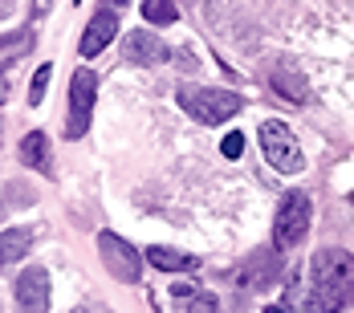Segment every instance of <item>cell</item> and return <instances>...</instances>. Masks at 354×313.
<instances>
[{"instance_id":"1","label":"cell","mask_w":354,"mask_h":313,"mask_svg":"<svg viewBox=\"0 0 354 313\" xmlns=\"http://www.w3.org/2000/svg\"><path fill=\"white\" fill-rule=\"evenodd\" d=\"M346 301H354V256L346 248H322L310 265V313H338Z\"/></svg>"},{"instance_id":"2","label":"cell","mask_w":354,"mask_h":313,"mask_svg":"<svg viewBox=\"0 0 354 313\" xmlns=\"http://www.w3.org/2000/svg\"><path fill=\"white\" fill-rule=\"evenodd\" d=\"M179 102H183V110L196 122H228L232 114H241L245 98L236 90H216V86H208V90H179Z\"/></svg>"},{"instance_id":"3","label":"cell","mask_w":354,"mask_h":313,"mask_svg":"<svg viewBox=\"0 0 354 313\" xmlns=\"http://www.w3.org/2000/svg\"><path fill=\"white\" fill-rule=\"evenodd\" d=\"M310 220H314V204L301 187L285 191V200L277 204V224H273V236H277V248H293V244L306 240L310 232Z\"/></svg>"},{"instance_id":"4","label":"cell","mask_w":354,"mask_h":313,"mask_svg":"<svg viewBox=\"0 0 354 313\" xmlns=\"http://www.w3.org/2000/svg\"><path fill=\"white\" fill-rule=\"evenodd\" d=\"M261 151H265V159L285 175H293V171L306 167V155H301V146H297L293 131H289L285 122H261Z\"/></svg>"},{"instance_id":"5","label":"cell","mask_w":354,"mask_h":313,"mask_svg":"<svg viewBox=\"0 0 354 313\" xmlns=\"http://www.w3.org/2000/svg\"><path fill=\"white\" fill-rule=\"evenodd\" d=\"M98 256H102L110 277L122 281V285H135L142 277V256L135 252V244H127L122 236H114V232H102L98 236Z\"/></svg>"},{"instance_id":"6","label":"cell","mask_w":354,"mask_h":313,"mask_svg":"<svg viewBox=\"0 0 354 313\" xmlns=\"http://www.w3.org/2000/svg\"><path fill=\"white\" fill-rule=\"evenodd\" d=\"M94 94H98L94 70H73V77H70V122H66V135H70V139H82V135L90 131Z\"/></svg>"},{"instance_id":"7","label":"cell","mask_w":354,"mask_h":313,"mask_svg":"<svg viewBox=\"0 0 354 313\" xmlns=\"http://www.w3.org/2000/svg\"><path fill=\"white\" fill-rule=\"evenodd\" d=\"M17 310L21 313H49V273L45 269H25L12 285Z\"/></svg>"},{"instance_id":"8","label":"cell","mask_w":354,"mask_h":313,"mask_svg":"<svg viewBox=\"0 0 354 313\" xmlns=\"http://www.w3.org/2000/svg\"><path fill=\"white\" fill-rule=\"evenodd\" d=\"M114 33H118V17L110 8L94 12L90 25H86V33H82V57H98L110 41H114Z\"/></svg>"},{"instance_id":"9","label":"cell","mask_w":354,"mask_h":313,"mask_svg":"<svg viewBox=\"0 0 354 313\" xmlns=\"http://www.w3.org/2000/svg\"><path fill=\"white\" fill-rule=\"evenodd\" d=\"M122 45H127V57H131V61H139V66H159V61H167V45H163L155 33H147V29L127 33Z\"/></svg>"},{"instance_id":"10","label":"cell","mask_w":354,"mask_h":313,"mask_svg":"<svg viewBox=\"0 0 354 313\" xmlns=\"http://www.w3.org/2000/svg\"><path fill=\"white\" fill-rule=\"evenodd\" d=\"M273 277H277V252H257L245 269H241L236 281L245 289H265V285H273Z\"/></svg>"},{"instance_id":"11","label":"cell","mask_w":354,"mask_h":313,"mask_svg":"<svg viewBox=\"0 0 354 313\" xmlns=\"http://www.w3.org/2000/svg\"><path fill=\"white\" fill-rule=\"evenodd\" d=\"M21 163L25 167H33V171H41V175H49L53 171V159H49V139L41 135V131H29L25 139H21Z\"/></svg>"},{"instance_id":"12","label":"cell","mask_w":354,"mask_h":313,"mask_svg":"<svg viewBox=\"0 0 354 313\" xmlns=\"http://www.w3.org/2000/svg\"><path fill=\"white\" fill-rule=\"evenodd\" d=\"M147 260L155 269H163V273H187V269H196V256L176 252V248H147Z\"/></svg>"},{"instance_id":"13","label":"cell","mask_w":354,"mask_h":313,"mask_svg":"<svg viewBox=\"0 0 354 313\" xmlns=\"http://www.w3.org/2000/svg\"><path fill=\"white\" fill-rule=\"evenodd\" d=\"M273 90H277V94H285L289 102H306V94H310V90H306V82H301L297 73H289V70L273 73Z\"/></svg>"},{"instance_id":"14","label":"cell","mask_w":354,"mask_h":313,"mask_svg":"<svg viewBox=\"0 0 354 313\" xmlns=\"http://www.w3.org/2000/svg\"><path fill=\"white\" fill-rule=\"evenodd\" d=\"M25 252H29V232H25V228H8V232H4V248H0L4 265H12V260L25 256Z\"/></svg>"},{"instance_id":"15","label":"cell","mask_w":354,"mask_h":313,"mask_svg":"<svg viewBox=\"0 0 354 313\" xmlns=\"http://www.w3.org/2000/svg\"><path fill=\"white\" fill-rule=\"evenodd\" d=\"M142 17H147V25H171L179 12L171 0H142Z\"/></svg>"},{"instance_id":"16","label":"cell","mask_w":354,"mask_h":313,"mask_svg":"<svg viewBox=\"0 0 354 313\" xmlns=\"http://www.w3.org/2000/svg\"><path fill=\"white\" fill-rule=\"evenodd\" d=\"M179 310L183 313H216V297L212 293H192V297L179 301Z\"/></svg>"},{"instance_id":"17","label":"cell","mask_w":354,"mask_h":313,"mask_svg":"<svg viewBox=\"0 0 354 313\" xmlns=\"http://www.w3.org/2000/svg\"><path fill=\"white\" fill-rule=\"evenodd\" d=\"M49 77H53V66H41V70L33 73V86H29V102L41 106V98H45V86H49Z\"/></svg>"},{"instance_id":"18","label":"cell","mask_w":354,"mask_h":313,"mask_svg":"<svg viewBox=\"0 0 354 313\" xmlns=\"http://www.w3.org/2000/svg\"><path fill=\"white\" fill-rule=\"evenodd\" d=\"M29 45H33V33H29V29H25V33H17V37L8 33V37H4V57H12V53L21 57V53H25Z\"/></svg>"},{"instance_id":"19","label":"cell","mask_w":354,"mask_h":313,"mask_svg":"<svg viewBox=\"0 0 354 313\" xmlns=\"http://www.w3.org/2000/svg\"><path fill=\"white\" fill-rule=\"evenodd\" d=\"M220 151H224L228 159H241V155H245V135H236V131H232L228 139L220 142Z\"/></svg>"},{"instance_id":"20","label":"cell","mask_w":354,"mask_h":313,"mask_svg":"<svg viewBox=\"0 0 354 313\" xmlns=\"http://www.w3.org/2000/svg\"><path fill=\"white\" fill-rule=\"evenodd\" d=\"M49 4H53V0H37V4H33V12H45Z\"/></svg>"},{"instance_id":"21","label":"cell","mask_w":354,"mask_h":313,"mask_svg":"<svg viewBox=\"0 0 354 313\" xmlns=\"http://www.w3.org/2000/svg\"><path fill=\"white\" fill-rule=\"evenodd\" d=\"M265 313H289V310H277V305H273V310H265Z\"/></svg>"},{"instance_id":"22","label":"cell","mask_w":354,"mask_h":313,"mask_svg":"<svg viewBox=\"0 0 354 313\" xmlns=\"http://www.w3.org/2000/svg\"><path fill=\"white\" fill-rule=\"evenodd\" d=\"M110 4H127V0H110Z\"/></svg>"},{"instance_id":"23","label":"cell","mask_w":354,"mask_h":313,"mask_svg":"<svg viewBox=\"0 0 354 313\" xmlns=\"http://www.w3.org/2000/svg\"><path fill=\"white\" fill-rule=\"evenodd\" d=\"M77 4H82V0H77Z\"/></svg>"}]
</instances>
